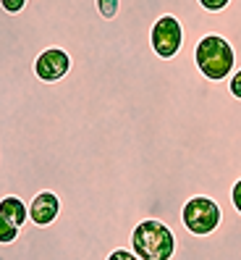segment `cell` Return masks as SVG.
Returning a JSON list of instances; mask_svg holds the SVG:
<instances>
[{
    "instance_id": "ba28073f",
    "label": "cell",
    "mask_w": 241,
    "mask_h": 260,
    "mask_svg": "<svg viewBox=\"0 0 241 260\" xmlns=\"http://www.w3.org/2000/svg\"><path fill=\"white\" fill-rule=\"evenodd\" d=\"M95 6H97L102 19H113L120 8V0H95Z\"/></svg>"
},
{
    "instance_id": "7a4b0ae2",
    "label": "cell",
    "mask_w": 241,
    "mask_h": 260,
    "mask_svg": "<svg viewBox=\"0 0 241 260\" xmlns=\"http://www.w3.org/2000/svg\"><path fill=\"white\" fill-rule=\"evenodd\" d=\"M131 250L142 260H171L176 252V234L157 218H144L131 232Z\"/></svg>"
},
{
    "instance_id": "277c9868",
    "label": "cell",
    "mask_w": 241,
    "mask_h": 260,
    "mask_svg": "<svg viewBox=\"0 0 241 260\" xmlns=\"http://www.w3.org/2000/svg\"><path fill=\"white\" fill-rule=\"evenodd\" d=\"M71 71V55L63 48H48L34 60V74L42 82H60Z\"/></svg>"
},
{
    "instance_id": "6da1fadb",
    "label": "cell",
    "mask_w": 241,
    "mask_h": 260,
    "mask_svg": "<svg viewBox=\"0 0 241 260\" xmlns=\"http://www.w3.org/2000/svg\"><path fill=\"white\" fill-rule=\"evenodd\" d=\"M113 35L66 82L63 179L100 250H131L157 218L184 234L181 208L213 197L223 218L207 260H241V0H120Z\"/></svg>"
},
{
    "instance_id": "30bf717a",
    "label": "cell",
    "mask_w": 241,
    "mask_h": 260,
    "mask_svg": "<svg viewBox=\"0 0 241 260\" xmlns=\"http://www.w3.org/2000/svg\"><path fill=\"white\" fill-rule=\"evenodd\" d=\"M108 260H142L134 250H113L110 255H108Z\"/></svg>"
},
{
    "instance_id": "9c48e42d",
    "label": "cell",
    "mask_w": 241,
    "mask_h": 260,
    "mask_svg": "<svg viewBox=\"0 0 241 260\" xmlns=\"http://www.w3.org/2000/svg\"><path fill=\"white\" fill-rule=\"evenodd\" d=\"M26 3H29V0H0L3 11H8V13H19V11H24Z\"/></svg>"
},
{
    "instance_id": "3957f363",
    "label": "cell",
    "mask_w": 241,
    "mask_h": 260,
    "mask_svg": "<svg viewBox=\"0 0 241 260\" xmlns=\"http://www.w3.org/2000/svg\"><path fill=\"white\" fill-rule=\"evenodd\" d=\"M220 218H223L220 205L213 197H205V194L191 197V200H186L184 208H181V221H184L186 232L197 234V237L213 234L220 226Z\"/></svg>"
},
{
    "instance_id": "5b68a950",
    "label": "cell",
    "mask_w": 241,
    "mask_h": 260,
    "mask_svg": "<svg viewBox=\"0 0 241 260\" xmlns=\"http://www.w3.org/2000/svg\"><path fill=\"white\" fill-rule=\"evenodd\" d=\"M60 213V200L55 192H37L29 203V221L34 226H50Z\"/></svg>"
},
{
    "instance_id": "8992f818",
    "label": "cell",
    "mask_w": 241,
    "mask_h": 260,
    "mask_svg": "<svg viewBox=\"0 0 241 260\" xmlns=\"http://www.w3.org/2000/svg\"><path fill=\"white\" fill-rule=\"evenodd\" d=\"M0 213H3L8 221L16 223L19 229L29 221V205L21 200V197H16V194H8V197L0 200Z\"/></svg>"
},
{
    "instance_id": "52a82bcc",
    "label": "cell",
    "mask_w": 241,
    "mask_h": 260,
    "mask_svg": "<svg viewBox=\"0 0 241 260\" xmlns=\"http://www.w3.org/2000/svg\"><path fill=\"white\" fill-rule=\"evenodd\" d=\"M19 237V226L13 223V221H8L3 213H0V244H8V242H13Z\"/></svg>"
}]
</instances>
